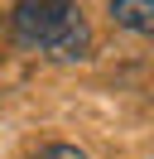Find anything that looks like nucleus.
Returning <instances> with one entry per match:
<instances>
[{
	"mask_svg": "<svg viewBox=\"0 0 154 159\" xmlns=\"http://www.w3.org/2000/svg\"><path fill=\"white\" fill-rule=\"evenodd\" d=\"M38 159H87V154L72 145H48V149H38Z\"/></svg>",
	"mask_w": 154,
	"mask_h": 159,
	"instance_id": "3",
	"label": "nucleus"
},
{
	"mask_svg": "<svg viewBox=\"0 0 154 159\" xmlns=\"http://www.w3.org/2000/svg\"><path fill=\"white\" fill-rule=\"evenodd\" d=\"M111 20L140 39H154V0H111Z\"/></svg>",
	"mask_w": 154,
	"mask_h": 159,
	"instance_id": "2",
	"label": "nucleus"
},
{
	"mask_svg": "<svg viewBox=\"0 0 154 159\" xmlns=\"http://www.w3.org/2000/svg\"><path fill=\"white\" fill-rule=\"evenodd\" d=\"M15 43L48 58H87L92 29L82 20V0H15L10 10Z\"/></svg>",
	"mask_w": 154,
	"mask_h": 159,
	"instance_id": "1",
	"label": "nucleus"
}]
</instances>
